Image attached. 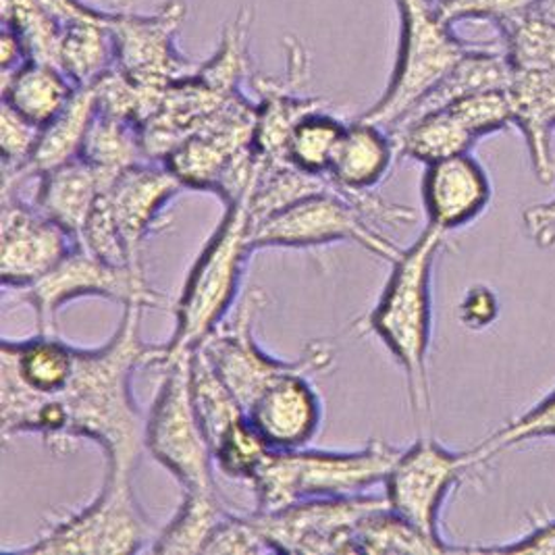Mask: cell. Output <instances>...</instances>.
Listing matches in <instances>:
<instances>
[{
  "mask_svg": "<svg viewBox=\"0 0 555 555\" xmlns=\"http://www.w3.org/2000/svg\"><path fill=\"white\" fill-rule=\"evenodd\" d=\"M146 306H124V319L101 348H77L67 383L47 400L2 414V435H40L51 452L65 455L79 439L101 446L106 473L131 477L146 450V416L138 410L131 379L140 366L160 364L163 346L146 344L140 321Z\"/></svg>",
  "mask_w": 555,
  "mask_h": 555,
  "instance_id": "6da1fadb",
  "label": "cell"
},
{
  "mask_svg": "<svg viewBox=\"0 0 555 555\" xmlns=\"http://www.w3.org/2000/svg\"><path fill=\"white\" fill-rule=\"evenodd\" d=\"M446 244L448 233L427 225L421 237L391 264V275L375 308L364 321L356 323L360 331L375 333L404 369L408 402L418 433L430 421V278L435 258Z\"/></svg>",
  "mask_w": 555,
  "mask_h": 555,
  "instance_id": "7a4b0ae2",
  "label": "cell"
},
{
  "mask_svg": "<svg viewBox=\"0 0 555 555\" xmlns=\"http://www.w3.org/2000/svg\"><path fill=\"white\" fill-rule=\"evenodd\" d=\"M414 219L416 212L408 206L385 203L375 192H341L331 181L327 190L256 221L253 248H317L346 242L393 264L404 248L393 244L377 223L398 225Z\"/></svg>",
  "mask_w": 555,
  "mask_h": 555,
  "instance_id": "3957f363",
  "label": "cell"
},
{
  "mask_svg": "<svg viewBox=\"0 0 555 555\" xmlns=\"http://www.w3.org/2000/svg\"><path fill=\"white\" fill-rule=\"evenodd\" d=\"M256 183L228 203L223 221L192 264L177 298L176 331L169 344H163L158 366L198 348L235 306L248 256L254 253L250 198Z\"/></svg>",
  "mask_w": 555,
  "mask_h": 555,
  "instance_id": "277c9868",
  "label": "cell"
},
{
  "mask_svg": "<svg viewBox=\"0 0 555 555\" xmlns=\"http://www.w3.org/2000/svg\"><path fill=\"white\" fill-rule=\"evenodd\" d=\"M402 452L383 439L350 452L271 450L250 480L256 512H275L312 498L366 495L387 480Z\"/></svg>",
  "mask_w": 555,
  "mask_h": 555,
  "instance_id": "5b68a950",
  "label": "cell"
},
{
  "mask_svg": "<svg viewBox=\"0 0 555 555\" xmlns=\"http://www.w3.org/2000/svg\"><path fill=\"white\" fill-rule=\"evenodd\" d=\"M400 15V49L387 90L360 119L385 127L405 117L443 83L462 59L473 51L443 22L433 0H396Z\"/></svg>",
  "mask_w": 555,
  "mask_h": 555,
  "instance_id": "8992f818",
  "label": "cell"
},
{
  "mask_svg": "<svg viewBox=\"0 0 555 555\" xmlns=\"http://www.w3.org/2000/svg\"><path fill=\"white\" fill-rule=\"evenodd\" d=\"M151 527L142 514L131 477L106 473L99 495L90 504L56 518L34 543L7 554L111 555L151 550Z\"/></svg>",
  "mask_w": 555,
  "mask_h": 555,
  "instance_id": "52a82bcc",
  "label": "cell"
},
{
  "mask_svg": "<svg viewBox=\"0 0 555 555\" xmlns=\"http://www.w3.org/2000/svg\"><path fill=\"white\" fill-rule=\"evenodd\" d=\"M192 352L167 362L151 410L144 446L183 491H217L215 457L192 398Z\"/></svg>",
  "mask_w": 555,
  "mask_h": 555,
  "instance_id": "ba28073f",
  "label": "cell"
},
{
  "mask_svg": "<svg viewBox=\"0 0 555 555\" xmlns=\"http://www.w3.org/2000/svg\"><path fill=\"white\" fill-rule=\"evenodd\" d=\"M489 460L479 446L466 452H452L430 437H418L405 448L383 482L385 500L418 529L439 534V514L450 491L470 479Z\"/></svg>",
  "mask_w": 555,
  "mask_h": 555,
  "instance_id": "9c48e42d",
  "label": "cell"
},
{
  "mask_svg": "<svg viewBox=\"0 0 555 555\" xmlns=\"http://www.w3.org/2000/svg\"><path fill=\"white\" fill-rule=\"evenodd\" d=\"M77 298H106L121 306L142 304L146 308H158L163 304L160 294L149 285L144 271L104 262L81 244H77L47 278L24 292V300L36 312L38 333L47 335H59L56 319L61 308Z\"/></svg>",
  "mask_w": 555,
  "mask_h": 555,
  "instance_id": "30bf717a",
  "label": "cell"
},
{
  "mask_svg": "<svg viewBox=\"0 0 555 555\" xmlns=\"http://www.w3.org/2000/svg\"><path fill=\"white\" fill-rule=\"evenodd\" d=\"M385 495L312 498L275 512H256L253 520L273 554H353V532L371 512L385 507Z\"/></svg>",
  "mask_w": 555,
  "mask_h": 555,
  "instance_id": "8fae6325",
  "label": "cell"
},
{
  "mask_svg": "<svg viewBox=\"0 0 555 555\" xmlns=\"http://www.w3.org/2000/svg\"><path fill=\"white\" fill-rule=\"evenodd\" d=\"M264 302L267 294L260 287H250L198 346L244 410L267 385L300 369L310 358V344L296 360L273 358L256 344L254 325Z\"/></svg>",
  "mask_w": 555,
  "mask_h": 555,
  "instance_id": "7c38bea8",
  "label": "cell"
},
{
  "mask_svg": "<svg viewBox=\"0 0 555 555\" xmlns=\"http://www.w3.org/2000/svg\"><path fill=\"white\" fill-rule=\"evenodd\" d=\"M185 15L183 0H167L151 15L111 13L115 69L152 92H165L171 83L196 74L201 63L181 56L176 47L177 29Z\"/></svg>",
  "mask_w": 555,
  "mask_h": 555,
  "instance_id": "4fadbf2b",
  "label": "cell"
},
{
  "mask_svg": "<svg viewBox=\"0 0 555 555\" xmlns=\"http://www.w3.org/2000/svg\"><path fill=\"white\" fill-rule=\"evenodd\" d=\"M335 364L328 341H312L308 362L267 385L246 410L254 429L271 450H302L319 435L323 402L312 377L327 373Z\"/></svg>",
  "mask_w": 555,
  "mask_h": 555,
  "instance_id": "5bb4252c",
  "label": "cell"
},
{
  "mask_svg": "<svg viewBox=\"0 0 555 555\" xmlns=\"http://www.w3.org/2000/svg\"><path fill=\"white\" fill-rule=\"evenodd\" d=\"M0 278L7 289L26 292L47 278L79 244L31 201L2 194Z\"/></svg>",
  "mask_w": 555,
  "mask_h": 555,
  "instance_id": "9a60e30c",
  "label": "cell"
},
{
  "mask_svg": "<svg viewBox=\"0 0 555 555\" xmlns=\"http://www.w3.org/2000/svg\"><path fill=\"white\" fill-rule=\"evenodd\" d=\"M183 190L185 185L163 160L127 167L104 190L102 201L135 269H144V242L158 228L167 204Z\"/></svg>",
  "mask_w": 555,
  "mask_h": 555,
  "instance_id": "2e32d148",
  "label": "cell"
},
{
  "mask_svg": "<svg viewBox=\"0 0 555 555\" xmlns=\"http://www.w3.org/2000/svg\"><path fill=\"white\" fill-rule=\"evenodd\" d=\"M491 201V181L470 152L430 163L423 177L429 225L446 233L473 223Z\"/></svg>",
  "mask_w": 555,
  "mask_h": 555,
  "instance_id": "e0dca14e",
  "label": "cell"
},
{
  "mask_svg": "<svg viewBox=\"0 0 555 555\" xmlns=\"http://www.w3.org/2000/svg\"><path fill=\"white\" fill-rule=\"evenodd\" d=\"M115 177L79 156L36 177L38 185L31 203L79 240L94 206Z\"/></svg>",
  "mask_w": 555,
  "mask_h": 555,
  "instance_id": "ac0fdd59",
  "label": "cell"
},
{
  "mask_svg": "<svg viewBox=\"0 0 555 555\" xmlns=\"http://www.w3.org/2000/svg\"><path fill=\"white\" fill-rule=\"evenodd\" d=\"M514 126L520 127L534 177L550 183L555 176L552 133L555 129V72L512 69L507 83Z\"/></svg>",
  "mask_w": 555,
  "mask_h": 555,
  "instance_id": "d6986e66",
  "label": "cell"
},
{
  "mask_svg": "<svg viewBox=\"0 0 555 555\" xmlns=\"http://www.w3.org/2000/svg\"><path fill=\"white\" fill-rule=\"evenodd\" d=\"M99 111V83L77 88L74 99L40 129L36 151L31 154L26 169L9 183H2V194L20 192V188L36 177L44 176L52 169L79 158L88 129Z\"/></svg>",
  "mask_w": 555,
  "mask_h": 555,
  "instance_id": "ffe728a7",
  "label": "cell"
},
{
  "mask_svg": "<svg viewBox=\"0 0 555 555\" xmlns=\"http://www.w3.org/2000/svg\"><path fill=\"white\" fill-rule=\"evenodd\" d=\"M396 158L398 152L391 133L385 127L358 119L346 126L328 179L341 192H373L389 173Z\"/></svg>",
  "mask_w": 555,
  "mask_h": 555,
  "instance_id": "44dd1931",
  "label": "cell"
},
{
  "mask_svg": "<svg viewBox=\"0 0 555 555\" xmlns=\"http://www.w3.org/2000/svg\"><path fill=\"white\" fill-rule=\"evenodd\" d=\"M56 67L77 88L96 86L115 69V40L108 11L92 9L88 15L63 27Z\"/></svg>",
  "mask_w": 555,
  "mask_h": 555,
  "instance_id": "7402d4cb",
  "label": "cell"
},
{
  "mask_svg": "<svg viewBox=\"0 0 555 555\" xmlns=\"http://www.w3.org/2000/svg\"><path fill=\"white\" fill-rule=\"evenodd\" d=\"M77 86L56 65L29 59L17 72L2 76V104L44 127L74 99Z\"/></svg>",
  "mask_w": 555,
  "mask_h": 555,
  "instance_id": "603a6c76",
  "label": "cell"
},
{
  "mask_svg": "<svg viewBox=\"0 0 555 555\" xmlns=\"http://www.w3.org/2000/svg\"><path fill=\"white\" fill-rule=\"evenodd\" d=\"M389 133L393 138L398 158H412L425 167L455 154L470 152L477 144V138L450 108L423 113L402 126L389 129Z\"/></svg>",
  "mask_w": 555,
  "mask_h": 555,
  "instance_id": "cb8c5ba5",
  "label": "cell"
},
{
  "mask_svg": "<svg viewBox=\"0 0 555 555\" xmlns=\"http://www.w3.org/2000/svg\"><path fill=\"white\" fill-rule=\"evenodd\" d=\"M450 552H466V547L457 550L448 545L441 537L418 529L389 505L364 516L353 532V554L433 555Z\"/></svg>",
  "mask_w": 555,
  "mask_h": 555,
  "instance_id": "d4e9b609",
  "label": "cell"
},
{
  "mask_svg": "<svg viewBox=\"0 0 555 555\" xmlns=\"http://www.w3.org/2000/svg\"><path fill=\"white\" fill-rule=\"evenodd\" d=\"M229 509L217 491H183L171 522L152 541V554H204L212 532L225 520Z\"/></svg>",
  "mask_w": 555,
  "mask_h": 555,
  "instance_id": "484cf974",
  "label": "cell"
},
{
  "mask_svg": "<svg viewBox=\"0 0 555 555\" xmlns=\"http://www.w3.org/2000/svg\"><path fill=\"white\" fill-rule=\"evenodd\" d=\"M79 156L113 176H119L138 163L152 160L144 144L142 126L101 106L88 129Z\"/></svg>",
  "mask_w": 555,
  "mask_h": 555,
  "instance_id": "4316f807",
  "label": "cell"
},
{
  "mask_svg": "<svg viewBox=\"0 0 555 555\" xmlns=\"http://www.w3.org/2000/svg\"><path fill=\"white\" fill-rule=\"evenodd\" d=\"M346 124L328 115L325 108L304 115L289 133L285 160L302 173L328 177Z\"/></svg>",
  "mask_w": 555,
  "mask_h": 555,
  "instance_id": "83f0119b",
  "label": "cell"
},
{
  "mask_svg": "<svg viewBox=\"0 0 555 555\" xmlns=\"http://www.w3.org/2000/svg\"><path fill=\"white\" fill-rule=\"evenodd\" d=\"M498 29L512 69L555 72V22L532 9Z\"/></svg>",
  "mask_w": 555,
  "mask_h": 555,
  "instance_id": "f1b7e54d",
  "label": "cell"
},
{
  "mask_svg": "<svg viewBox=\"0 0 555 555\" xmlns=\"http://www.w3.org/2000/svg\"><path fill=\"white\" fill-rule=\"evenodd\" d=\"M269 452V443L254 429L248 414L235 421L212 446L217 473L231 480H244L248 485Z\"/></svg>",
  "mask_w": 555,
  "mask_h": 555,
  "instance_id": "f546056e",
  "label": "cell"
},
{
  "mask_svg": "<svg viewBox=\"0 0 555 555\" xmlns=\"http://www.w3.org/2000/svg\"><path fill=\"white\" fill-rule=\"evenodd\" d=\"M443 108H450L477 140L487 133H495L514 126V113L507 96V88L470 92L466 96L455 99Z\"/></svg>",
  "mask_w": 555,
  "mask_h": 555,
  "instance_id": "4dcf8cb0",
  "label": "cell"
},
{
  "mask_svg": "<svg viewBox=\"0 0 555 555\" xmlns=\"http://www.w3.org/2000/svg\"><path fill=\"white\" fill-rule=\"evenodd\" d=\"M555 437V391H552L545 400H541L529 412H525L518 418H512L505 427L489 435L485 441H480V452L491 462L500 452H504L512 446L527 443L532 439Z\"/></svg>",
  "mask_w": 555,
  "mask_h": 555,
  "instance_id": "1f68e13d",
  "label": "cell"
},
{
  "mask_svg": "<svg viewBox=\"0 0 555 555\" xmlns=\"http://www.w3.org/2000/svg\"><path fill=\"white\" fill-rule=\"evenodd\" d=\"M40 129L42 127L34 126L11 106L2 104V183L13 181L26 169L31 154L36 151Z\"/></svg>",
  "mask_w": 555,
  "mask_h": 555,
  "instance_id": "d6a6232c",
  "label": "cell"
},
{
  "mask_svg": "<svg viewBox=\"0 0 555 555\" xmlns=\"http://www.w3.org/2000/svg\"><path fill=\"white\" fill-rule=\"evenodd\" d=\"M537 0H437V11L454 27L466 20H485L493 26H502L534 9Z\"/></svg>",
  "mask_w": 555,
  "mask_h": 555,
  "instance_id": "836d02e7",
  "label": "cell"
},
{
  "mask_svg": "<svg viewBox=\"0 0 555 555\" xmlns=\"http://www.w3.org/2000/svg\"><path fill=\"white\" fill-rule=\"evenodd\" d=\"M204 554H273L264 534L254 525L253 516L229 512L225 520L212 532Z\"/></svg>",
  "mask_w": 555,
  "mask_h": 555,
  "instance_id": "e575fe53",
  "label": "cell"
},
{
  "mask_svg": "<svg viewBox=\"0 0 555 555\" xmlns=\"http://www.w3.org/2000/svg\"><path fill=\"white\" fill-rule=\"evenodd\" d=\"M500 298L489 285L470 287L457 306V319L466 328L482 331L491 327L500 317Z\"/></svg>",
  "mask_w": 555,
  "mask_h": 555,
  "instance_id": "d590c367",
  "label": "cell"
},
{
  "mask_svg": "<svg viewBox=\"0 0 555 555\" xmlns=\"http://www.w3.org/2000/svg\"><path fill=\"white\" fill-rule=\"evenodd\" d=\"M466 552L479 554H555V520L534 525L525 537L514 543L498 547H466Z\"/></svg>",
  "mask_w": 555,
  "mask_h": 555,
  "instance_id": "8d00e7d4",
  "label": "cell"
},
{
  "mask_svg": "<svg viewBox=\"0 0 555 555\" xmlns=\"http://www.w3.org/2000/svg\"><path fill=\"white\" fill-rule=\"evenodd\" d=\"M530 240L543 248L555 244V198L550 203L532 204L522 215Z\"/></svg>",
  "mask_w": 555,
  "mask_h": 555,
  "instance_id": "74e56055",
  "label": "cell"
},
{
  "mask_svg": "<svg viewBox=\"0 0 555 555\" xmlns=\"http://www.w3.org/2000/svg\"><path fill=\"white\" fill-rule=\"evenodd\" d=\"M534 11L547 20L555 22V0H537Z\"/></svg>",
  "mask_w": 555,
  "mask_h": 555,
  "instance_id": "f35d334b",
  "label": "cell"
}]
</instances>
